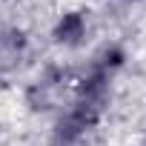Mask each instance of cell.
<instances>
[{"instance_id": "1", "label": "cell", "mask_w": 146, "mask_h": 146, "mask_svg": "<svg viewBox=\"0 0 146 146\" xmlns=\"http://www.w3.org/2000/svg\"><path fill=\"white\" fill-rule=\"evenodd\" d=\"M95 35V12L86 6H69L49 23V40L60 52H80Z\"/></svg>"}, {"instance_id": "2", "label": "cell", "mask_w": 146, "mask_h": 146, "mask_svg": "<svg viewBox=\"0 0 146 146\" xmlns=\"http://www.w3.org/2000/svg\"><path fill=\"white\" fill-rule=\"evenodd\" d=\"M86 63H89L92 69L103 72V75L117 78L120 72L126 69V63H129L126 43H123V40H117V37H103V40L92 49V54H89V60H86Z\"/></svg>"}, {"instance_id": "3", "label": "cell", "mask_w": 146, "mask_h": 146, "mask_svg": "<svg viewBox=\"0 0 146 146\" xmlns=\"http://www.w3.org/2000/svg\"><path fill=\"white\" fill-rule=\"evenodd\" d=\"M135 146H146V135H140V140H137Z\"/></svg>"}]
</instances>
